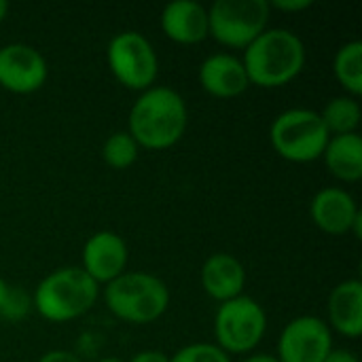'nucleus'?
Instances as JSON below:
<instances>
[{
    "label": "nucleus",
    "mask_w": 362,
    "mask_h": 362,
    "mask_svg": "<svg viewBox=\"0 0 362 362\" xmlns=\"http://www.w3.org/2000/svg\"><path fill=\"white\" fill-rule=\"evenodd\" d=\"M327 170L344 182H358L362 178V138L358 132L331 136L322 153Z\"/></svg>",
    "instance_id": "obj_17"
},
{
    "label": "nucleus",
    "mask_w": 362,
    "mask_h": 362,
    "mask_svg": "<svg viewBox=\"0 0 362 362\" xmlns=\"http://www.w3.org/2000/svg\"><path fill=\"white\" fill-rule=\"evenodd\" d=\"M100 297L95 284L81 267L66 265L47 274L32 295L34 310L49 322H70L87 314Z\"/></svg>",
    "instance_id": "obj_3"
},
{
    "label": "nucleus",
    "mask_w": 362,
    "mask_h": 362,
    "mask_svg": "<svg viewBox=\"0 0 362 362\" xmlns=\"http://www.w3.org/2000/svg\"><path fill=\"white\" fill-rule=\"evenodd\" d=\"M244 263L229 252H214L202 265V288L208 297L223 303L244 295Z\"/></svg>",
    "instance_id": "obj_14"
},
{
    "label": "nucleus",
    "mask_w": 362,
    "mask_h": 362,
    "mask_svg": "<svg viewBox=\"0 0 362 362\" xmlns=\"http://www.w3.org/2000/svg\"><path fill=\"white\" fill-rule=\"evenodd\" d=\"M140 155L138 142L129 136V132H115L102 144V159L112 170H127L136 163Z\"/></svg>",
    "instance_id": "obj_20"
},
{
    "label": "nucleus",
    "mask_w": 362,
    "mask_h": 362,
    "mask_svg": "<svg viewBox=\"0 0 362 362\" xmlns=\"http://www.w3.org/2000/svg\"><path fill=\"white\" fill-rule=\"evenodd\" d=\"M127 244L115 231H95L83 246L81 255V269L95 282V284H110L127 267Z\"/></svg>",
    "instance_id": "obj_11"
},
{
    "label": "nucleus",
    "mask_w": 362,
    "mask_h": 362,
    "mask_svg": "<svg viewBox=\"0 0 362 362\" xmlns=\"http://www.w3.org/2000/svg\"><path fill=\"white\" fill-rule=\"evenodd\" d=\"M199 85L214 98H238L248 87V74L233 53H212L199 66Z\"/></svg>",
    "instance_id": "obj_13"
},
{
    "label": "nucleus",
    "mask_w": 362,
    "mask_h": 362,
    "mask_svg": "<svg viewBox=\"0 0 362 362\" xmlns=\"http://www.w3.org/2000/svg\"><path fill=\"white\" fill-rule=\"evenodd\" d=\"M106 62L112 76L127 89L144 91L155 85L159 57L146 36L136 30L115 34L106 47Z\"/></svg>",
    "instance_id": "obj_7"
},
{
    "label": "nucleus",
    "mask_w": 362,
    "mask_h": 362,
    "mask_svg": "<svg viewBox=\"0 0 362 362\" xmlns=\"http://www.w3.org/2000/svg\"><path fill=\"white\" fill-rule=\"evenodd\" d=\"M129 362H170V356L159 350H142L132 356Z\"/></svg>",
    "instance_id": "obj_25"
},
{
    "label": "nucleus",
    "mask_w": 362,
    "mask_h": 362,
    "mask_svg": "<svg viewBox=\"0 0 362 362\" xmlns=\"http://www.w3.org/2000/svg\"><path fill=\"white\" fill-rule=\"evenodd\" d=\"M333 350V331L318 316H297L280 333V362H322Z\"/></svg>",
    "instance_id": "obj_9"
},
{
    "label": "nucleus",
    "mask_w": 362,
    "mask_h": 362,
    "mask_svg": "<svg viewBox=\"0 0 362 362\" xmlns=\"http://www.w3.org/2000/svg\"><path fill=\"white\" fill-rule=\"evenodd\" d=\"M8 284L0 278V312H2V308H4V301H6V297H8Z\"/></svg>",
    "instance_id": "obj_28"
},
{
    "label": "nucleus",
    "mask_w": 362,
    "mask_h": 362,
    "mask_svg": "<svg viewBox=\"0 0 362 362\" xmlns=\"http://www.w3.org/2000/svg\"><path fill=\"white\" fill-rule=\"evenodd\" d=\"M327 132L331 136H341V134H354L361 125L362 108L358 98L352 95H337L327 102V106L318 112Z\"/></svg>",
    "instance_id": "obj_18"
},
{
    "label": "nucleus",
    "mask_w": 362,
    "mask_h": 362,
    "mask_svg": "<svg viewBox=\"0 0 362 362\" xmlns=\"http://www.w3.org/2000/svg\"><path fill=\"white\" fill-rule=\"evenodd\" d=\"M250 85L265 89L291 83L305 66V45L299 34L286 28H267L240 57Z\"/></svg>",
    "instance_id": "obj_2"
},
{
    "label": "nucleus",
    "mask_w": 362,
    "mask_h": 362,
    "mask_svg": "<svg viewBox=\"0 0 362 362\" xmlns=\"http://www.w3.org/2000/svg\"><path fill=\"white\" fill-rule=\"evenodd\" d=\"M163 34L178 45H197L208 38V8L195 0H174L161 11Z\"/></svg>",
    "instance_id": "obj_15"
},
{
    "label": "nucleus",
    "mask_w": 362,
    "mask_h": 362,
    "mask_svg": "<svg viewBox=\"0 0 362 362\" xmlns=\"http://www.w3.org/2000/svg\"><path fill=\"white\" fill-rule=\"evenodd\" d=\"M98 362H123L121 358H117V356H106V358H100Z\"/></svg>",
    "instance_id": "obj_30"
},
{
    "label": "nucleus",
    "mask_w": 362,
    "mask_h": 362,
    "mask_svg": "<svg viewBox=\"0 0 362 362\" xmlns=\"http://www.w3.org/2000/svg\"><path fill=\"white\" fill-rule=\"evenodd\" d=\"M312 6V0H274L269 2V8H278L284 13H299Z\"/></svg>",
    "instance_id": "obj_23"
},
{
    "label": "nucleus",
    "mask_w": 362,
    "mask_h": 362,
    "mask_svg": "<svg viewBox=\"0 0 362 362\" xmlns=\"http://www.w3.org/2000/svg\"><path fill=\"white\" fill-rule=\"evenodd\" d=\"M265 333L267 314L263 305L248 295L223 301L214 314L216 346L227 354L252 352L263 341Z\"/></svg>",
    "instance_id": "obj_6"
},
{
    "label": "nucleus",
    "mask_w": 362,
    "mask_h": 362,
    "mask_svg": "<svg viewBox=\"0 0 362 362\" xmlns=\"http://www.w3.org/2000/svg\"><path fill=\"white\" fill-rule=\"evenodd\" d=\"M32 305V299H28L25 295H21L19 291H13L8 288V297L4 301V308H2V316H6L8 320H19L23 314H28Z\"/></svg>",
    "instance_id": "obj_22"
},
{
    "label": "nucleus",
    "mask_w": 362,
    "mask_h": 362,
    "mask_svg": "<svg viewBox=\"0 0 362 362\" xmlns=\"http://www.w3.org/2000/svg\"><path fill=\"white\" fill-rule=\"evenodd\" d=\"M322 362H361L358 361V356L354 354V352H350V350H331V354L325 358Z\"/></svg>",
    "instance_id": "obj_26"
},
{
    "label": "nucleus",
    "mask_w": 362,
    "mask_h": 362,
    "mask_svg": "<svg viewBox=\"0 0 362 362\" xmlns=\"http://www.w3.org/2000/svg\"><path fill=\"white\" fill-rule=\"evenodd\" d=\"M170 362H231V356L216 344L197 341L180 348L174 356H170Z\"/></svg>",
    "instance_id": "obj_21"
},
{
    "label": "nucleus",
    "mask_w": 362,
    "mask_h": 362,
    "mask_svg": "<svg viewBox=\"0 0 362 362\" xmlns=\"http://www.w3.org/2000/svg\"><path fill=\"white\" fill-rule=\"evenodd\" d=\"M314 225L329 235H346L362 216L356 199L341 187H325L310 202Z\"/></svg>",
    "instance_id": "obj_12"
},
{
    "label": "nucleus",
    "mask_w": 362,
    "mask_h": 362,
    "mask_svg": "<svg viewBox=\"0 0 362 362\" xmlns=\"http://www.w3.org/2000/svg\"><path fill=\"white\" fill-rule=\"evenodd\" d=\"M333 72L348 95L358 98L362 93V42L350 40L341 45L333 59Z\"/></svg>",
    "instance_id": "obj_19"
},
{
    "label": "nucleus",
    "mask_w": 362,
    "mask_h": 362,
    "mask_svg": "<svg viewBox=\"0 0 362 362\" xmlns=\"http://www.w3.org/2000/svg\"><path fill=\"white\" fill-rule=\"evenodd\" d=\"M267 0H216L208 8V34L231 49H246L269 21Z\"/></svg>",
    "instance_id": "obj_8"
},
{
    "label": "nucleus",
    "mask_w": 362,
    "mask_h": 362,
    "mask_svg": "<svg viewBox=\"0 0 362 362\" xmlns=\"http://www.w3.org/2000/svg\"><path fill=\"white\" fill-rule=\"evenodd\" d=\"M331 134L320 115L310 108H288L269 125V142L274 151L293 163H310L322 157Z\"/></svg>",
    "instance_id": "obj_5"
},
{
    "label": "nucleus",
    "mask_w": 362,
    "mask_h": 362,
    "mask_svg": "<svg viewBox=\"0 0 362 362\" xmlns=\"http://www.w3.org/2000/svg\"><path fill=\"white\" fill-rule=\"evenodd\" d=\"M49 76L47 59L38 49L25 42L0 47V87L11 93H34Z\"/></svg>",
    "instance_id": "obj_10"
},
{
    "label": "nucleus",
    "mask_w": 362,
    "mask_h": 362,
    "mask_svg": "<svg viewBox=\"0 0 362 362\" xmlns=\"http://www.w3.org/2000/svg\"><path fill=\"white\" fill-rule=\"evenodd\" d=\"M327 325L348 339H358L362 335V282L358 278H348L339 282L327 301Z\"/></svg>",
    "instance_id": "obj_16"
},
{
    "label": "nucleus",
    "mask_w": 362,
    "mask_h": 362,
    "mask_svg": "<svg viewBox=\"0 0 362 362\" xmlns=\"http://www.w3.org/2000/svg\"><path fill=\"white\" fill-rule=\"evenodd\" d=\"M108 310L123 322L151 325L170 305L168 284L148 272H125L104 288Z\"/></svg>",
    "instance_id": "obj_4"
},
{
    "label": "nucleus",
    "mask_w": 362,
    "mask_h": 362,
    "mask_svg": "<svg viewBox=\"0 0 362 362\" xmlns=\"http://www.w3.org/2000/svg\"><path fill=\"white\" fill-rule=\"evenodd\" d=\"M242 362H280L274 354H265V352H261V354H250V356H246Z\"/></svg>",
    "instance_id": "obj_27"
},
{
    "label": "nucleus",
    "mask_w": 362,
    "mask_h": 362,
    "mask_svg": "<svg viewBox=\"0 0 362 362\" xmlns=\"http://www.w3.org/2000/svg\"><path fill=\"white\" fill-rule=\"evenodd\" d=\"M6 13H8V4H6L4 0H0V23L4 21V17H6Z\"/></svg>",
    "instance_id": "obj_29"
},
{
    "label": "nucleus",
    "mask_w": 362,
    "mask_h": 362,
    "mask_svg": "<svg viewBox=\"0 0 362 362\" xmlns=\"http://www.w3.org/2000/svg\"><path fill=\"white\" fill-rule=\"evenodd\" d=\"M38 362H81V358L68 350H49L47 354L38 358Z\"/></svg>",
    "instance_id": "obj_24"
},
{
    "label": "nucleus",
    "mask_w": 362,
    "mask_h": 362,
    "mask_svg": "<svg viewBox=\"0 0 362 362\" xmlns=\"http://www.w3.org/2000/svg\"><path fill=\"white\" fill-rule=\"evenodd\" d=\"M189 110L182 95L172 87L153 85L136 98L129 110L127 132L138 146L163 151L185 136Z\"/></svg>",
    "instance_id": "obj_1"
}]
</instances>
